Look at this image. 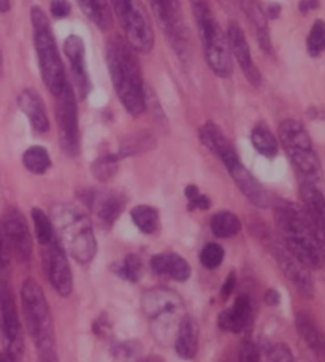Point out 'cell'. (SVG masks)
I'll return each instance as SVG.
<instances>
[{
    "instance_id": "6da1fadb",
    "label": "cell",
    "mask_w": 325,
    "mask_h": 362,
    "mask_svg": "<svg viewBox=\"0 0 325 362\" xmlns=\"http://www.w3.org/2000/svg\"><path fill=\"white\" fill-rule=\"evenodd\" d=\"M107 64L113 86L122 105L134 116H140L146 108L141 70L134 49L129 43L114 37L108 42Z\"/></svg>"
},
{
    "instance_id": "7a4b0ae2",
    "label": "cell",
    "mask_w": 325,
    "mask_h": 362,
    "mask_svg": "<svg viewBox=\"0 0 325 362\" xmlns=\"http://www.w3.org/2000/svg\"><path fill=\"white\" fill-rule=\"evenodd\" d=\"M276 223L289 253L308 269L319 267L324 259L322 251L300 206L289 202L279 204L276 206Z\"/></svg>"
},
{
    "instance_id": "3957f363",
    "label": "cell",
    "mask_w": 325,
    "mask_h": 362,
    "mask_svg": "<svg viewBox=\"0 0 325 362\" xmlns=\"http://www.w3.org/2000/svg\"><path fill=\"white\" fill-rule=\"evenodd\" d=\"M32 25H34V43L38 57V66H40L42 80L45 86L49 89L53 95H59L65 86L69 85L67 76H65L64 64L57 49V43L53 30L45 11L40 6H32L30 10Z\"/></svg>"
},
{
    "instance_id": "277c9868",
    "label": "cell",
    "mask_w": 325,
    "mask_h": 362,
    "mask_svg": "<svg viewBox=\"0 0 325 362\" xmlns=\"http://www.w3.org/2000/svg\"><path fill=\"white\" fill-rule=\"evenodd\" d=\"M24 315L32 339L40 350L43 361H56L53 318L45 294L35 280H25L21 289Z\"/></svg>"
},
{
    "instance_id": "5b68a950",
    "label": "cell",
    "mask_w": 325,
    "mask_h": 362,
    "mask_svg": "<svg viewBox=\"0 0 325 362\" xmlns=\"http://www.w3.org/2000/svg\"><path fill=\"white\" fill-rule=\"evenodd\" d=\"M191 4L200 40L203 43L208 66L219 76H230L233 66L229 43H227V37L220 30L210 5L206 0H191Z\"/></svg>"
},
{
    "instance_id": "8992f818",
    "label": "cell",
    "mask_w": 325,
    "mask_h": 362,
    "mask_svg": "<svg viewBox=\"0 0 325 362\" xmlns=\"http://www.w3.org/2000/svg\"><path fill=\"white\" fill-rule=\"evenodd\" d=\"M53 216L69 253L81 264L93 261L97 251V243L88 216L73 205L56 206Z\"/></svg>"
},
{
    "instance_id": "52a82bcc",
    "label": "cell",
    "mask_w": 325,
    "mask_h": 362,
    "mask_svg": "<svg viewBox=\"0 0 325 362\" xmlns=\"http://www.w3.org/2000/svg\"><path fill=\"white\" fill-rule=\"evenodd\" d=\"M112 5L129 47L138 53H149L154 47V30L143 4L140 0H112Z\"/></svg>"
},
{
    "instance_id": "ba28073f",
    "label": "cell",
    "mask_w": 325,
    "mask_h": 362,
    "mask_svg": "<svg viewBox=\"0 0 325 362\" xmlns=\"http://www.w3.org/2000/svg\"><path fill=\"white\" fill-rule=\"evenodd\" d=\"M279 139L298 172L303 173L305 177H316L321 172L319 159L313 150V141L300 122L295 119H285L281 122Z\"/></svg>"
},
{
    "instance_id": "9c48e42d",
    "label": "cell",
    "mask_w": 325,
    "mask_h": 362,
    "mask_svg": "<svg viewBox=\"0 0 325 362\" xmlns=\"http://www.w3.org/2000/svg\"><path fill=\"white\" fill-rule=\"evenodd\" d=\"M56 116L57 124H59L62 148L70 156H76L78 150H80V129H78V107L75 93L70 85L65 86L62 93L57 95Z\"/></svg>"
},
{
    "instance_id": "30bf717a",
    "label": "cell",
    "mask_w": 325,
    "mask_h": 362,
    "mask_svg": "<svg viewBox=\"0 0 325 362\" xmlns=\"http://www.w3.org/2000/svg\"><path fill=\"white\" fill-rule=\"evenodd\" d=\"M0 331L6 341V351L19 359L23 354L21 325L15 299L5 280H0Z\"/></svg>"
},
{
    "instance_id": "8fae6325",
    "label": "cell",
    "mask_w": 325,
    "mask_h": 362,
    "mask_svg": "<svg viewBox=\"0 0 325 362\" xmlns=\"http://www.w3.org/2000/svg\"><path fill=\"white\" fill-rule=\"evenodd\" d=\"M143 310L154 321L183 320V300L168 289H151L143 296Z\"/></svg>"
},
{
    "instance_id": "7c38bea8",
    "label": "cell",
    "mask_w": 325,
    "mask_h": 362,
    "mask_svg": "<svg viewBox=\"0 0 325 362\" xmlns=\"http://www.w3.org/2000/svg\"><path fill=\"white\" fill-rule=\"evenodd\" d=\"M2 226L10 242L11 253H15L21 262H28L32 256V237L21 211H18L16 209L6 210Z\"/></svg>"
},
{
    "instance_id": "4fadbf2b",
    "label": "cell",
    "mask_w": 325,
    "mask_h": 362,
    "mask_svg": "<svg viewBox=\"0 0 325 362\" xmlns=\"http://www.w3.org/2000/svg\"><path fill=\"white\" fill-rule=\"evenodd\" d=\"M302 200L303 211L307 215L311 224V229L314 232V237L322 256L325 257V197L314 185L307 183L302 186Z\"/></svg>"
},
{
    "instance_id": "5bb4252c",
    "label": "cell",
    "mask_w": 325,
    "mask_h": 362,
    "mask_svg": "<svg viewBox=\"0 0 325 362\" xmlns=\"http://www.w3.org/2000/svg\"><path fill=\"white\" fill-rule=\"evenodd\" d=\"M227 43H229L230 54H233V57L238 61L240 67H242L246 80H248L252 86L259 88L260 81H262V76H260L259 69L254 64V59H252L248 40H246L244 32L240 25H229V29H227Z\"/></svg>"
},
{
    "instance_id": "9a60e30c",
    "label": "cell",
    "mask_w": 325,
    "mask_h": 362,
    "mask_svg": "<svg viewBox=\"0 0 325 362\" xmlns=\"http://www.w3.org/2000/svg\"><path fill=\"white\" fill-rule=\"evenodd\" d=\"M48 275L49 281L56 289V293L67 297L71 293V288H73V280H71V272L67 261V256H65L64 250L61 248L59 243L51 242L48 245Z\"/></svg>"
},
{
    "instance_id": "2e32d148",
    "label": "cell",
    "mask_w": 325,
    "mask_h": 362,
    "mask_svg": "<svg viewBox=\"0 0 325 362\" xmlns=\"http://www.w3.org/2000/svg\"><path fill=\"white\" fill-rule=\"evenodd\" d=\"M65 54H67L71 67V74H73L76 93L80 99H86V95L90 90V81L86 69V61H84V42L81 37L70 35L64 43Z\"/></svg>"
},
{
    "instance_id": "e0dca14e",
    "label": "cell",
    "mask_w": 325,
    "mask_h": 362,
    "mask_svg": "<svg viewBox=\"0 0 325 362\" xmlns=\"http://www.w3.org/2000/svg\"><path fill=\"white\" fill-rule=\"evenodd\" d=\"M275 256L278 259L279 267H281L284 272V275L295 284V288L307 297L313 296L314 286H313V280H311L308 267L303 266L297 257L292 256L285 247H276Z\"/></svg>"
},
{
    "instance_id": "ac0fdd59",
    "label": "cell",
    "mask_w": 325,
    "mask_h": 362,
    "mask_svg": "<svg viewBox=\"0 0 325 362\" xmlns=\"http://www.w3.org/2000/svg\"><path fill=\"white\" fill-rule=\"evenodd\" d=\"M227 170H229L230 177L235 181V185L240 187V191L244 194L246 199H248L251 204L260 206V209L268 206V194H266L264 186L254 178V175L242 164V160H237V163L230 164L227 167Z\"/></svg>"
},
{
    "instance_id": "d6986e66",
    "label": "cell",
    "mask_w": 325,
    "mask_h": 362,
    "mask_svg": "<svg viewBox=\"0 0 325 362\" xmlns=\"http://www.w3.org/2000/svg\"><path fill=\"white\" fill-rule=\"evenodd\" d=\"M200 140L203 141V145L210 150L211 153L216 154V156L223 160L225 167L240 160L235 148L230 144V140L225 137L224 132L220 131L219 126L214 124V122H206V124L200 129Z\"/></svg>"
},
{
    "instance_id": "ffe728a7",
    "label": "cell",
    "mask_w": 325,
    "mask_h": 362,
    "mask_svg": "<svg viewBox=\"0 0 325 362\" xmlns=\"http://www.w3.org/2000/svg\"><path fill=\"white\" fill-rule=\"evenodd\" d=\"M18 105L23 113L28 116L32 129L38 134H45L49 131V119L45 110V103L42 97L34 89H24L18 97Z\"/></svg>"
},
{
    "instance_id": "44dd1931",
    "label": "cell",
    "mask_w": 325,
    "mask_h": 362,
    "mask_svg": "<svg viewBox=\"0 0 325 362\" xmlns=\"http://www.w3.org/2000/svg\"><path fill=\"white\" fill-rule=\"evenodd\" d=\"M251 300L248 296H238L235 303H233L232 308L224 310L223 313L219 315V327L227 332H242L243 329L248 327L251 321Z\"/></svg>"
},
{
    "instance_id": "7402d4cb",
    "label": "cell",
    "mask_w": 325,
    "mask_h": 362,
    "mask_svg": "<svg viewBox=\"0 0 325 362\" xmlns=\"http://www.w3.org/2000/svg\"><path fill=\"white\" fill-rule=\"evenodd\" d=\"M162 28L175 40H181V5L179 0H149Z\"/></svg>"
},
{
    "instance_id": "603a6c76",
    "label": "cell",
    "mask_w": 325,
    "mask_h": 362,
    "mask_svg": "<svg viewBox=\"0 0 325 362\" xmlns=\"http://www.w3.org/2000/svg\"><path fill=\"white\" fill-rule=\"evenodd\" d=\"M151 267L159 275H168L177 281H186L191 278L192 269L183 257L173 253L155 255L151 259Z\"/></svg>"
},
{
    "instance_id": "cb8c5ba5",
    "label": "cell",
    "mask_w": 325,
    "mask_h": 362,
    "mask_svg": "<svg viewBox=\"0 0 325 362\" xmlns=\"http://www.w3.org/2000/svg\"><path fill=\"white\" fill-rule=\"evenodd\" d=\"M297 331L302 335V339L305 340L311 351H313L319 359H325V335L322 331L317 327L316 322L311 320V316L307 313L300 312L297 315Z\"/></svg>"
},
{
    "instance_id": "d4e9b609",
    "label": "cell",
    "mask_w": 325,
    "mask_h": 362,
    "mask_svg": "<svg viewBox=\"0 0 325 362\" xmlns=\"http://www.w3.org/2000/svg\"><path fill=\"white\" fill-rule=\"evenodd\" d=\"M199 346V326L191 316H183V320L179 321L178 327V337L175 348L181 358L192 359L197 353Z\"/></svg>"
},
{
    "instance_id": "484cf974",
    "label": "cell",
    "mask_w": 325,
    "mask_h": 362,
    "mask_svg": "<svg viewBox=\"0 0 325 362\" xmlns=\"http://www.w3.org/2000/svg\"><path fill=\"white\" fill-rule=\"evenodd\" d=\"M89 204L90 206H94L97 216L108 224L114 223L121 215L122 209H124V200H122L119 194L110 191L93 196L89 199Z\"/></svg>"
},
{
    "instance_id": "4316f807",
    "label": "cell",
    "mask_w": 325,
    "mask_h": 362,
    "mask_svg": "<svg viewBox=\"0 0 325 362\" xmlns=\"http://www.w3.org/2000/svg\"><path fill=\"white\" fill-rule=\"evenodd\" d=\"M78 5L84 15L93 19L97 28L102 30L112 28V11H110L107 0H78Z\"/></svg>"
},
{
    "instance_id": "83f0119b",
    "label": "cell",
    "mask_w": 325,
    "mask_h": 362,
    "mask_svg": "<svg viewBox=\"0 0 325 362\" xmlns=\"http://www.w3.org/2000/svg\"><path fill=\"white\" fill-rule=\"evenodd\" d=\"M211 230L219 238H232L242 230V221L232 211H219L211 218Z\"/></svg>"
},
{
    "instance_id": "f1b7e54d",
    "label": "cell",
    "mask_w": 325,
    "mask_h": 362,
    "mask_svg": "<svg viewBox=\"0 0 325 362\" xmlns=\"http://www.w3.org/2000/svg\"><path fill=\"white\" fill-rule=\"evenodd\" d=\"M154 145H155V140L149 132L130 134L124 140H122L119 158H129V156H135V154L149 151L151 148H154Z\"/></svg>"
},
{
    "instance_id": "f546056e",
    "label": "cell",
    "mask_w": 325,
    "mask_h": 362,
    "mask_svg": "<svg viewBox=\"0 0 325 362\" xmlns=\"http://www.w3.org/2000/svg\"><path fill=\"white\" fill-rule=\"evenodd\" d=\"M132 219L136 228H138L143 234H155L159 230V213L154 206L149 205H138L132 210Z\"/></svg>"
},
{
    "instance_id": "4dcf8cb0",
    "label": "cell",
    "mask_w": 325,
    "mask_h": 362,
    "mask_svg": "<svg viewBox=\"0 0 325 362\" xmlns=\"http://www.w3.org/2000/svg\"><path fill=\"white\" fill-rule=\"evenodd\" d=\"M23 163L29 172L42 175V173L47 172L51 167V158L43 146H30L24 153Z\"/></svg>"
},
{
    "instance_id": "1f68e13d",
    "label": "cell",
    "mask_w": 325,
    "mask_h": 362,
    "mask_svg": "<svg viewBox=\"0 0 325 362\" xmlns=\"http://www.w3.org/2000/svg\"><path fill=\"white\" fill-rule=\"evenodd\" d=\"M251 141L256 150L266 158H275L278 154V141L265 126H257L251 134Z\"/></svg>"
},
{
    "instance_id": "d6a6232c",
    "label": "cell",
    "mask_w": 325,
    "mask_h": 362,
    "mask_svg": "<svg viewBox=\"0 0 325 362\" xmlns=\"http://www.w3.org/2000/svg\"><path fill=\"white\" fill-rule=\"evenodd\" d=\"M32 219H34L35 226V235L38 243L49 245L54 238V226L51 223L47 213L42 209H32Z\"/></svg>"
},
{
    "instance_id": "836d02e7",
    "label": "cell",
    "mask_w": 325,
    "mask_h": 362,
    "mask_svg": "<svg viewBox=\"0 0 325 362\" xmlns=\"http://www.w3.org/2000/svg\"><path fill=\"white\" fill-rule=\"evenodd\" d=\"M307 48L311 56H319L325 51V23L322 19H317L311 28V32L307 40Z\"/></svg>"
},
{
    "instance_id": "e575fe53",
    "label": "cell",
    "mask_w": 325,
    "mask_h": 362,
    "mask_svg": "<svg viewBox=\"0 0 325 362\" xmlns=\"http://www.w3.org/2000/svg\"><path fill=\"white\" fill-rule=\"evenodd\" d=\"M118 170V156H102L93 164V175L99 181H108Z\"/></svg>"
},
{
    "instance_id": "d590c367",
    "label": "cell",
    "mask_w": 325,
    "mask_h": 362,
    "mask_svg": "<svg viewBox=\"0 0 325 362\" xmlns=\"http://www.w3.org/2000/svg\"><path fill=\"white\" fill-rule=\"evenodd\" d=\"M248 13L252 19V23H254V25H256V32H257L260 47H262L265 51H270V34H268V28H266L264 13L260 11L257 5H251Z\"/></svg>"
},
{
    "instance_id": "8d00e7d4",
    "label": "cell",
    "mask_w": 325,
    "mask_h": 362,
    "mask_svg": "<svg viewBox=\"0 0 325 362\" xmlns=\"http://www.w3.org/2000/svg\"><path fill=\"white\" fill-rule=\"evenodd\" d=\"M200 261L206 269H218L224 261V250L218 243H208L201 250Z\"/></svg>"
},
{
    "instance_id": "74e56055",
    "label": "cell",
    "mask_w": 325,
    "mask_h": 362,
    "mask_svg": "<svg viewBox=\"0 0 325 362\" xmlns=\"http://www.w3.org/2000/svg\"><path fill=\"white\" fill-rule=\"evenodd\" d=\"M119 274L127 278L130 281H136L141 275V261L138 256L130 255L124 261H122V266L119 269Z\"/></svg>"
},
{
    "instance_id": "f35d334b",
    "label": "cell",
    "mask_w": 325,
    "mask_h": 362,
    "mask_svg": "<svg viewBox=\"0 0 325 362\" xmlns=\"http://www.w3.org/2000/svg\"><path fill=\"white\" fill-rule=\"evenodd\" d=\"M184 194L187 197V202H189V209L191 210H208L210 209V199H208L206 196H203L199 191L197 186H187L184 189Z\"/></svg>"
},
{
    "instance_id": "ab89813d",
    "label": "cell",
    "mask_w": 325,
    "mask_h": 362,
    "mask_svg": "<svg viewBox=\"0 0 325 362\" xmlns=\"http://www.w3.org/2000/svg\"><path fill=\"white\" fill-rule=\"evenodd\" d=\"M10 257H11V247L8 238L4 230V226L0 223V280H5L6 269L10 266Z\"/></svg>"
},
{
    "instance_id": "60d3db41",
    "label": "cell",
    "mask_w": 325,
    "mask_h": 362,
    "mask_svg": "<svg viewBox=\"0 0 325 362\" xmlns=\"http://www.w3.org/2000/svg\"><path fill=\"white\" fill-rule=\"evenodd\" d=\"M268 356L271 362H295L289 348L283 344H276L270 346Z\"/></svg>"
},
{
    "instance_id": "b9f144b4",
    "label": "cell",
    "mask_w": 325,
    "mask_h": 362,
    "mask_svg": "<svg viewBox=\"0 0 325 362\" xmlns=\"http://www.w3.org/2000/svg\"><path fill=\"white\" fill-rule=\"evenodd\" d=\"M240 362H259V351L252 341H243L242 350H240Z\"/></svg>"
},
{
    "instance_id": "7bdbcfd3",
    "label": "cell",
    "mask_w": 325,
    "mask_h": 362,
    "mask_svg": "<svg viewBox=\"0 0 325 362\" xmlns=\"http://www.w3.org/2000/svg\"><path fill=\"white\" fill-rule=\"evenodd\" d=\"M71 11L69 0H51V15L57 19L67 18Z\"/></svg>"
},
{
    "instance_id": "ee69618b",
    "label": "cell",
    "mask_w": 325,
    "mask_h": 362,
    "mask_svg": "<svg viewBox=\"0 0 325 362\" xmlns=\"http://www.w3.org/2000/svg\"><path fill=\"white\" fill-rule=\"evenodd\" d=\"M235 286H237V278H235V274H232L229 275V278H227V280L224 281V284H223V289H220V296L224 297V299H227V297H230V294L233 293V289H235Z\"/></svg>"
},
{
    "instance_id": "f6af8a7d",
    "label": "cell",
    "mask_w": 325,
    "mask_h": 362,
    "mask_svg": "<svg viewBox=\"0 0 325 362\" xmlns=\"http://www.w3.org/2000/svg\"><path fill=\"white\" fill-rule=\"evenodd\" d=\"M279 300H281V296H279V293H278L276 289H268L265 293V302L268 303V305L275 307V305H278Z\"/></svg>"
},
{
    "instance_id": "bcb514c9",
    "label": "cell",
    "mask_w": 325,
    "mask_h": 362,
    "mask_svg": "<svg viewBox=\"0 0 325 362\" xmlns=\"http://www.w3.org/2000/svg\"><path fill=\"white\" fill-rule=\"evenodd\" d=\"M317 5H319V2H317V0H302L300 2V11L302 13H308V11H311V10H314V8H317Z\"/></svg>"
},
{
    "instance_id": "7dc6e473",
    "label": "cell",
    "mask_w": 325,
    "mask_h": 362,
    "mask_svg": "<svg viewBox=\"0 0 325 362\" xmlns=\"http://www.w3.org/2000/svg\"><path fill=\"white\" fill-rule=\"evenodd\" d=\"M18 359L15 358V356H13V354L11 353H8V351H2V353H0V362H16Z\"/></svg>"
},
{
    "instance_id": "c3c4849f",
    "label": "cell",
    "mask_w": 325,
    "mask_h": 362,
    "mask_svg": "<svg viewBox=\"0 0 325 362\" xmlns=\"http://www.w3.org/2000/svg\"><path fill=\"white\" fill-rule=\"evenodd\" d=\"M279 10H281V6H279V5H275V4H273L271 6H270V13H268V15H270V18H273V19H275V18H278L279 16Z\"/></svg>"
},
{
    "instance_id": "681fc988",
    "label": "cell",
    "mask_w": 325,
    "mask_h": 362,
    "mask_svg": "<svg viewBox=\"0 0 325 362\" xmlns=\"http://www.w3.org/2000/svg\"><path fill=\"white\" fill-rule=\"evenodd\" d=\"M10 10V0H0V13H6Z\"/></svg>"
},
{
    "instance_id": "f907efd6",
    "label": "cell",
    "mask_w": 325,
    "mask_h": 362,
    "mask_svg": "<svg viewBox=\"0 0 325 362\" xmlns=\"http://www.w3.org/2000/svg\"><path fill=\"white\" fill-rule=\"evenodd\" d=\"M0 66H2V51H0Z\"/></svg>"
},
{
    "instance_id": "816d5d0a",
    "label": "cell",
    "mask_w": 325,
    "mask_h": 362,
    "mask_svg": "<svg viewBox=\"0 0 325 362\" xmlns=\"http://www.w3.org/2000/svg\"><path fill=\"white\" fill-rule=\"evenodd\" d=\"M43 362H56V361H43Z\"/></svg>"
}]
</instances>
